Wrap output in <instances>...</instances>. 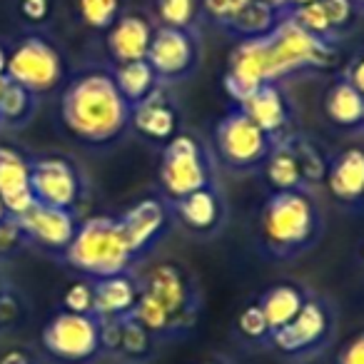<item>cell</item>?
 <instances>
[{
  "mask_svg": "<svg viewBox=\"0 0 364 364\" xmlns=\"http://www.w3.org/2000/svg\"><path fill=\"white\" fill-rule=\"evenodd\" d=\"M130 112L132 107L107 70H85L75 75L60 97L63 127L77 142L90 147L120 140L130 127Z\"/></svg>",
  "mask_w": 364,
  "mask_h": 364,
  "instance_id": "1",
  "label": "cell"
},
{
  "mask_svg": "<svg viewBox=\"0 0 364 364\" xmlns=\"http://www.w3.org/2000/svg\"><path fill=\"white\" fill-rule=\"evenodd\" d=\"M322 237V213L307 188L272 193L259 210L257 240L272 259H294Z\"/></svg>",
  "mask_w": 364,
  "mask_h": 364,
  "instance_id": "2",
  "label": "cell"
},
{
  "mask_svg": "<svg viewBox=\"0 0 364 364\" xmlns=\"http://www.w3.org/2000/svg\"><path fill=\"white\" fill-rule=\"evenodd\" d=\"M63 257L75 272L90 279L130 272L135 262V255L122 235L117 218H107V215L82 220Z\"/></svg>",
  "mask_w": 364,
  "mask_h": 364,
  "instance_id": "3",
  "label": "cell"
},
{
  "mask_svg": "<svg viewBox=\"0 0 364 364\" xmlns=\"http://www.w3.org/2000/svg\"><path fill=\"white\" fill-rule=\"evenodd\" d=\"M140 292L170 319V339L185 337L200 314V289L193 274L177 262H157L145 272Z\"/></svg>",
  "mask_w": 364,
  "mask_h": 364,
  "instance_id": "4",
  "label": "cell"
},
{
  "mask_svg": "<svg viewBox=\"0 0 364 364\" xmlns=\"http://www.w3.org/2000/svg\"><path fill=\"white\" fill-rule=\"evenodd\" d=\"M267 46L272 82H279L282 77L302 70H327L337 60L334 41H324V38L302 31L287 16L267 36Z\"/></svg>",
  "mask_w": 364,
  "mask_h": 364,
  "instance_id": "5",
  "label": "cell"
},
{
  "mask_svg": "<svg viewBox=\"0 0 364 364\" xmlns=\"http://www.w3.org/2000/svg\"><path fill=\"white\" fill-rule=\"evenodd\" d=\"M160 188L170 203L188 198L198 190L213 185V167L208 160V150L195 135L177 132L165 147L157 167Z\"/></svg>",
  "mask_w": 364,
  "mask_h": 364,
  "instance_id": "6",
  "label": "cell"
},
{
  "mask_svg": "<svg viewBox=\"0 0 364 364\" xmlns=\"http://www.w3.org/2000/svg\"><path fill=\"white\" fill-rule=\"evenodd\" d=\"M41 344L48 357L60 364H90L102 354L100 319L60 309L46 322Z\"/></svg>",
  "mask_w": 364,
  "mask_h": 364,
  "instance_id": "7",
  "label": "cell"
},
{
  "mask_svg": "<svg viewBox=\"0 0 364 364\" xmlns=\"http://www.w3.org/2000/svg\"><path fill=\"white\" fill-rule=\"evenodd\" d=\"M6 75L33 95H46L65 80V60L48 38L28 36L8 55Z\"/></svg>",
  "mask_w": 364,
  "mask_h": 364,
  "instance_id": "8",
  "label": "cell"
},
{
  "mask_svg": "<svg viewBox=\"0 0 364 364\" xmlns=\"http://www.w3.org/2000/svg\"><path fill=\"white\" fill-rule=\"evenodd\" d=\"M274 142L247 112L235 107L215 127V150L230 170H255L264 165Z\"/></svg>",
  "mask_w": 364,
  "mask_h": 364,
  "instance_id": "9",
  "label": "cell"
},
{
  "mask_svg": "<svg viewBox=\"0 0 364 364\" xmlns=\"http://www.w3.org/2000/svg\"><path fill=\"white\" fill-rule=\"evenodd\" d=\"M332 332L334 314L329 304L317 297H307V302L302 304L292 322L274 329L269 337V347L287 359H302L327 347Z\"/></svg>",
  "mask_w": 364,
  "mask_h": 364,
  "instance_id": "10",
  "label": "cell"
},
{
  "mask_svg": "<svg viewBox=\"0 0 364 364\" xmlns=\"http://www.w3.org/2000/svg\"><path fill=\"white\" fill-rule=\"evenodd\" d=\"M31 190L36 203L75 210L82 198V175L68 157L43 155L31 160Z\"/></svg>",
  "mask_w": 364,
  "mask_h": 364,
  "instance_id": "11",
  "label": "cell"
},
{
  "mask_svg": "<svg viewBox=\"0 0 364 364\" xmlns=\"http://www.w3.org/2000/svg\"><path fill=\"white\" fill-rule=\"evenodd\" d=\"M264 82H272L267 38L240 41L232 48V53H230L228 73H225V80H223L228 97L240 107Z\"/></svg>",
  "mask_w": 364,
  "mask_h": 364,
  "instance_id": "12",
  "label": "cell"
},
{
  "mask_svg": "<svg viewBox=\"0 0 364 364\" xmlns=\"http://www.w3.org/2000/svg\"><path fill=\"white\" fill-rule=\"evenodd\" d=\"M200 60V48L190 28H155L147 63L160 80H182L195 70Z\"/></svg>",
  "mask_w": 364,
  "mask_h": 364,
  "instance_id": "13",
  "label": "cell"
},
{
  "mask_svg": "<svg viewBox=\"0 0 364 364\" xmlns=\"http://www.w3.org/2000/svg\"><path fill=\"white\" fill-rule=\"evenodd\" d=\"M18 220L26 230L28 242L55 255H65L77 232V225H80L75 210H60L41 203H33L26 213L18 215Z\"/></svg>",
  "mask_w": 364,
  "mask_h": 364,
  "instance_id": "14",
  "label": "cell"
},
{
  "mask_svg": "<svg viewBox=\"0 0 364 364\" xmlns=\"http://www.w3.org/2000/svg\"><path fill=\"white\" fill-rule=\"evenodd\" d=\"M324 185H327V193L332 195L334 203L342 208H364V147L349 145L339 150L329 160Z\"/></svg>",
  "mask_w": 364,
  "mask_h": 364,
  "instance_id": "15",
  "label": "cell"
},
{
  "mask_svg": "<svg viewBox=\"0 0 364 364\" xmlns=\"http://www.w3.org/2000/svg\"><path fill=\"white\" fill-rule=\"evenodd\" d=\"M102 352L120 357L127 364H142L152 357L157 339L132 314L120 319H100Z\"/></svg>",
  "mask_w": 364,
  "mask_h": 364,
  "instance_id": "16",
  "label": "cell"
},
{
  "mask_svg": "<svg viewBox=\"0 0 364 364\" xmlns=\"http://www.w3.org/2000/svg\"><path fill=\"white\" fill-rule=\"evenodd\" d=\"M117 223H120L122 235H125L135 259H140L142 255L162 237V232H165L167 208L160 200L147 198V200L135 203L130 210H125V213L117 218Z\"/></svg>",
  "mask_w": 364,
  "mask_h": 364,
  "instance_id": "17",
  "label": "cell"
},
{
  "mask_svg": "<svg viewBox=\"0 0 364 364\" xmlns=\"http://www.w3.org/2000/svg\"><path fill=\"white\" fill-rule=\"evenodd\" d=\"M0 203L13 218L36 203L31 190V160L13 145H0Z\"/></svg>",
  "mask_w": 364,
  "mask_h": 364,
  "instance_id": "18",
  "label": "cell"
},
{
  "mask_svg": "<svg viewBox=\"0 0 364 364\" xmlns=\"http://www.w3.org/2000/svg\"><path fill=\"white\" fill-rule=\"evenodd\" d=\"M155 28L147 18L137 16V13H125L120 16L112 28L107 31V53H110L115 65H125V63L147 60V50H150Z\"/></svg>",
  "mask_w": 364,
  "mask_h": 364,
  "instance_id": "19",
  "label": "cell"
},
{
  "mask_svg": "<svg viewBox=\"0 0 364 364\" xmlns=\"http://www.w3.org/2000/svg\"><path fill=\"white\" fill-rule=\"evenodd\" d=\"M240 110L247 112L269 137L272 142L287 140L289 137V102L284 100V92L277 82H264L259 85L247 100L240 105Z\"/></svg>",
  "mask_w": 364,
  "mask_h": 364,
  "instance_id": "20",
  "label": "cell"
},
{
  "mask_svg": "<svg viewBox=\"0 0 364 364\" xmlns=\"http://www.w3.org/2000/svg\"><path fill=\"white\" fill-rule=\"evenodd\" d=\"M172 208L182 228L193 235H215L225 223V203L213 185L177 200L172 203Z\"/></svg>",
  "mask_w": 364,
  "mask_h": 364,
  "instance_id": "21",
  "label": "cell"
},
{
  "mask_svg": "<svg viewBox=\"0 0 364 364\" xmlns=\"http://www.w3.org/2000/svg\"><path fill=\"white\" fill-rule=\"evenodd\" d=\"M130 127L140 132L142 137H147V140L167 145L177 135V130H180V115H177L175 105L167 97L155 92L145 102L132 107Z\"/></svg>",
  "mask_w": 364,
  "mask_h": 364,
  "instance_id": "22",
  "label": "cell"
},
{
  "mask_svg": "<svg viewBox=\"0 0 364 364\" xmlns=\"http://www.w3.org/2000/svg\"><path fill=\"white\" fill-rule=\"evenodd\" d=\"M95 289V314L97 319H120L135 309L140 297V282L130 272L112 274V277L92 279Z\"/></svg>",
  "mask_w": 364,
  "mask_h": 364,
  "instance_id": "23",
  "label": "cell"
},
{
  "mask_svg": "<svg viewBox=\"0 0 364 364\" xmlns=\"http://www.w3.org/2000/svg\"><path fill=\"white\" fill-rule=\"evenodd\" d=\"M324 115L342 130L364 127V95L344 77L334 80L324 95Z\"/></svg>",
  "mask_w": 364,
  "mask_h": 364,
  "instance_id": "24",
  "label": "cell"
},
{
  "mask_svg": "<svg viewBox=\"0 0 364 364\" xmlns=\"http://www.w3.org/2000/svg\"><path fill=\"white\" fill-rule=\"evenodd\" d=\"M284 16H287V11H277V8L259 3V0H247L223 28L232 33V36H240L242 41L267 38L284 21Z\"/></svg>",
  "mask_w": 364,
  "mask_h": 364,
  "instance_id": "25",
  "label": "cell"
},
{
  "mask_svg": "<svg viewBox=\"0 0 364 364\" xmlns=\"http://www.w3.org/2000/svg\"><path fill=\"white\" fill-rule=\"evenodd\" d=\"M304 302H307V294H304L302 287H297V284H292V282H279V284H272L269 289H264L257 304L262 307L269 329L274 332V329L292 322Z\"/></svg>",
  "mask_w": 364,
  "mask_h": 364,
  "instance_id": "26",
  "label": "cell"
},
{
  "mask_svg": "<svg viewBox=\"0 0 364 364\" xmlns=\"http://www.w3.org/2000/svg\"><path fill=\"white\" fill-rule=\"evenodd\" d=\"M112 80H115L120 95L125 97V102L130 107L145 102L147 97H152L157 92V73L152 70V65L147 60H135L125 63V65H115L112 70Z\"/></svg>",
  "mask_w": 364,
  "mask_h": 364,
  "instance_id": "27",
  "label": "cell"
},
{
  "mask_svg": "<svg viewBox=\"0 0 364 364\" xmlns=\"http://www.w3.org/2000/svg\"><path fill=\"white\" fill-rule=\"evenodd\" d=\"M264 180L272 188V193H287V190H302L304 185L302 170L294 150L287 145V140L277 142L269 152V157L264 160Z\"/></svg>",
  "mask_w": 364,
  "mask_h": 364,
  "instance_id": "28",
  "label": "cell"
},
{
  "mask_svg": "<svg viewBox=\"0 0 364 364\" xmlns=\"http://www.w3.org/2000/svg\"><path fill=\"white\" fill-rule=\"evenodd\" d=\"M38 107V95L18 82L8 80L6 92L0 95V130H21L33 120Z\"/></svg>",
  "mask_w": 364,
  "mask_h": 364,
  "instance_id": "29",
  "label": "cell"
},
{
  "mask_svg": "<svg viewBox=\"0 0 364 364\" xmlns=\"http://www.w3.org/2000/svg\"><path fill=\"white\" fill-rule=\"evenodd\" d=\"M287 145L292 147L294 155H297L299 170H302V177H304V185L309 188V185H319V182H324L329 160L317 147V142H312L309 137H302V135H289Z\"/></svg>",
  "mask_w": 364,
  "mask_h": 364,
  "instance_id": "30",
  "label": "cell"
},
{
  "mask_svg": "<svg viewBox=\"0 0 364 364\" xmlns=\"http://www.w3.org/2000/svg\"><path fill=\"white\" fill-rule=\"evenodd\" d=\"M77 16L92 31H110L122 16V0H77Z\"/></svg>",
  "mask_w": 364,
  "mask_h": 364,
  "instance_id": "31",
  "label": "cell"
},
{
  "mask_svg": "<svg viewBox=\"0 0 364 364\" xmlns=\"http://www.w3.org/2000/svg\"><path fill=\"white\" fill-rule=\"evenodd\" d=\"M235 329L250 344H269V337H272L267 317H264L262 307L257 302L242 307V312L237 314V322H235Z\"/></svg>",
  "mask_w": 364,
  "mask_h": 364,
  "instance_id": "32",
  "label": "cell"
},
{
  "mask_svg": "<svg viewBox=\"0 0 364 364\" xmlns=\"http://www.w3.org/2000/svg\"><path fill=\"white\" fill-rule=\"evenodd\" d=\"M287 18L292 23H297L302 31L312 33V36L324 38V41H334V33H332V26H329V18L322 6V0L309 3V6H302V8H289Z\"/></svg>",
  "mask_w": 364,
  "mask_h": 364,
  "instance_id": "33",
  "label": "cell"
},
{
  "mask_svg": "<svg viewBox=\"0 0 364 364\" xmlns=\"http://www.w3.org/2000/svg\"><path fill=\"white\" fill-rule=\"evenodd\" d=\"M200 0H157V18L162 21V26L193 28Z\"/></svg>",
  "mask_w": 364,
  "mask_h": 364,
  "instance_id": "34",
  "label": "cell"
},
{
  "mask_svg": "<svg viewBox=\"0 0 364 364\" xmlns=\"http://www.w3.org/2000/svg\"><path fill=\"white\" fill-rule=\"evenodd\" d=\"M63 309L75 314H92L95 309V289H92V279H75L68 284L63 292Z\"/></svg>",
  "mask_w": 364,
  "mask_h": 364,
  "instance_id": "35",
  "label": "cell"
},
{
  "mask_svg": "<svg viewBox=\"0 0 364 364\" xmlns=\"http://www.w3.org/2000/svg\"><path fill=\"white\" fill-rule=\"evenodd\" d=\"M26 317H28L26 299L21 297V292H16V289L11 287L0 297V334L21 327V324L26 322Z\"/></svg>",
  "mask_w": 364,
  "mask_h": 364,
  "instance_id": "36",
  "label": "cell"
},
{
  "mask_svg": "<svg viewBox=\"0 0 364 364\" xmlns=\"http://www.w3.org/2000/svg\"><path fill=\"white\" fill-rule=\"evenodd\" d=\"M28 245L26 230H23L21 220L8 215L3 223H0V259H11L21 252Z\"/></svg>",
  "mask_w": 364,
  "mask_h": 364,
  "instance_id": "37",
  "label": "cell"
},
{
  "mask_svg": "<svg viewBox=\"0 0 364 364\" xmlns=\"http://www.w3.org/2000/svg\"><path fill=\"white\" fill-rule=\"evenodd\" d=\"M16 11L28 26H46L53 16V0H16Z\"/></svg>",
  "mask_w": 364,
  "mask_h": 364,
  "instance_id": "38",
  "label": "cell"
},
{
  "mask_svg": "<svg viewBox=\"0 0 364 364\" xmlns=\"http://www.w3.org/2000/svg\"><path fill=\"white\" fill-rule=\"evenodd\" d=\"M324 11H327L329 26H332L334 38L344 31V28L352 26L354 21V3L352 0H322Z\"/></svg>",
  "mask_w": 364,
  "mask_h": 364,
  "instance_id": "39",
  "label": "cell"
},
{
  "mask_svg": "<svg viewBox=\"0 0 364 364\" xmlns=\"http://www.w3.org/2000/svg\"><path fill=\"white\" fill-rule=\"evenodd\" d=\"M245 3H247V0H200L205 16L213 23H218V26H225Z\"/></svg>",
  "mask_w": 364,
  "mask_h": 364,
  "instance_id": "40",
  "label": "cell"
},
{
  "mask_svg": "<svg viewBox=\"0 0 364 364\" xmlns=\"http://www.w3.org/2000/svg\"><path fill=\"white\" fill-rule=\"evenodd\" d=\"M334 364H364V329L352 334V337L339 347Z\"/></svg>",
  "mask_w": 364,
  "mask_h": 364,
  "instance_id": "41",
  "label": "cell"
},
{
  "mask_svg": "<svg viewBox=\"0 0 364 364\" xmlns=\"http://www.w3.org/2000/svg\"><path fill=\"white\" fill-rule=\"evenodd\" d=\"M344 80L352 82V85L364 95V53H359V55L352 58V63H349L347 70H344Z\"/></svg>",
  "mask_w": 364,
  "mask_h": 364,
  "instance_id": "42",
  "label": "cell"
},
{
  "mask_svg": "<svg viewBox=\"0 0 364 364\" xmlns=\"http://www.w3.org/2000/svg\"><path fill=\"white\" fill-rule=\"evenodd\" d=\"M0 364H38V359L26 347H13L0 354Z\"/></svg>",
  "mask_w": 364,
  "mask_h": 364,
  "instance_id": "43",
  "label": "cell"
},
{
  "mask_svg": "<svg viewBox=\"0 0 364 364\" xmlns=\"http://www.w3.org/2000/svg\"><path fill=\"white\" fill-rule=\"evenodd\" d=\"M8 55H11V50L0 43V75H6V70H8Z\"/></svg>",
  "mask_w": 364,
  "mask_h": 364,
  "instance_id": "44",
  "label": "cell"
},
{
  "mask_svg": "<svg viewBox=\"0 0 364 364\" xmlns=\"http://www.w3.org/2000/svg\"><path fill=\"white\" fill-rule=\"evenodd\" d=\"M259 3H267V6L277 8V11H287V0H259Z\"/></svg>",
  "mask_w": 364,
  "mask_h": 364,
  "instance_id": "45",
  "label": "cell"
},
{
  "mask_svg": "<svg viewBox=\"0 0 364 364\" xmlns=\"http://www.w3.org/2000/svg\"><path fill=\"white\" fill-rule=\"evenodd\" d=\"M309 3H317V0H287V11H289V8H302V6H309Z\"/></svg>",
  "mask_w": 364,
  "mask_h": 364,
  "instance_id": "46",
  "label": "cell"
},
{
  "mask_svg": "<svg viewBox=\"0 0 364 364\" xmlns=\"http://www.w3.org/2000/svg\"><path fill=\"white\" fill-rule=\"evenodd\" d=\"M8 289H11V282H8V279L3 277V274H0V297H3V294H6Z\"/></svg>",
  "mask_w": 364,
  "mask_h": 364,
  "instance_id": "47",
  "label": "cell"
},
{
  "mask_svg": "<svg viewBox=\"0 0 364 364\" xmlns=\"http://www.w3.org/2000/svg\"><path fill=\"white\" fill-rule=\"evenodd\" d=\"M6 87H8V75H0V95L6 92Z\"/></svg>",
  "mask_w": 364,
  "mask_h": 364,
  "instance_id": "48",
  "label": "cell"
},
{
  "mask_svg": "<svg viewBox=\"0 0 364 364\" xmlns=\"http://www.w3.org/2000/svg\"><path fill=\"white\" fill-rule=\"evenodd\" d=\"M6 218H8V210H6V205L0 203V223H3V220H6Z\"/></svg>",
  "mask_w": 364,
  "mask_h": 364,
  "instance_id": "49",
  "label": "cell"
},
{
  "mask_svg": "<svg viewBox=\"0 0 364 364\" xmlns=\"http://www.w3.org/2000/svg\"><path fill=\"white\" fill-rule=\"evenodd\" d=\"M359 262H362V267H364V242H362V247H359Z\"/></svg>",
  "mask_w": 364,
  "mask_h": 364,
  "instance_id": "50",
  "label": "cell"
},
{
  "mask_svg": "<svg viewBox=\"0 0 364 364\" xmlns=\"http://www.w3.org/2000/svg\"><path fill=\"white\" fill-rule=\"evenodd\" d=\"M352 3H354V6H362L364 8V0H352Z\"/></svg>",
  "mask_w": 364,
  "mask_h": 364,
  "instance_id": "51",
  "label": "cell"
},
{
  "mask_svg": "<svg viewBox=\"0 0 364 364\" xmlns=\"http://www.w3.org/2000/svg\"><path fill=\"white\" fill-rule=\"evenodd\" d=\"M205 364H223V362H205Z\"/></svg>",
  "mask_w": 364,
  "mask_h": 364,
  "instance_id": "52",
  "label": "cell"
}]
</instances>
